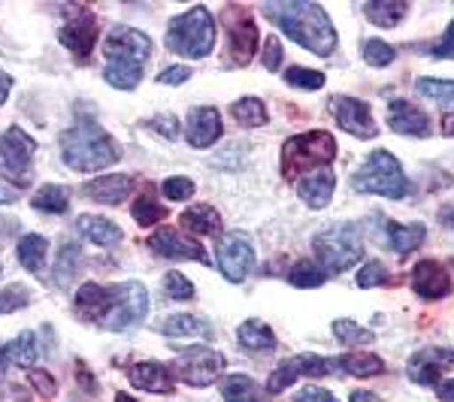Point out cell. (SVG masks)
<instances>
[{"label": "cell", "mask_w": 454, "mask_h": 402, "mask_svg": "<svg viewBox=\"0 0 454 402\" xmlns=\"http://www.w3.org/2000/svg\"><path fill=\"white\" fill-rule=\"evenodd\" d=\"M261 12L279 31H285V36H291V40L315 55L327 58L336 49V31L321 4H312V0H276V4H263Z\"/></svg>", "instance_id": "1"}, {"label": "cell", "mask_w": 454, "mask_h": 402, "mask_svg": "<svg viewBox=\"0 0 454 402\" xmlns=\"http://www.w3.org/2000/svg\"><path fill=\"white\" fill-rule=\"evenodd\" d=\"M61 158L70 170L94 173L113 166L121 158V149L98 121L82 119L61 134Z\"/></svg>", "instance_id": "2"}, {"label": "cell", "mask_w": 454, "mask_h": 402, "mask_svg": "<svg viewBox=\"0 0 454 402\" xmlns=\"http://www.w3.org/2000/svg\"><path fill=\"white\" fill-rule=\"evenodd\" d=\"M351 188L357 194H379V197H391V200H403L409 194V179L403 173L400 160L391 151L376 149L361 164V170L351 175Z\"/></svg>", "instance_id": "3"}, {"label": "cell", "mask_w": 454, "mask_h": 402, "mask_svg": "<svg viewBox=\"0 0 454 402\" xmlns=\"http://www.w3.org/2000/svg\"><path fill=\"white\" fill-rule=\"evenodd\" d=\"M336 158V140L327 130L297 134L282 145V173L285 179H297L300 173H318Z\"/></svg>", "instance_id": "4"}, {"label": "cell", "mask_w": 454, "mask_h": 402, "mask_svg": "<svg viewBox=\"0 0 454 402\" xmlns=\"http://www.w3.org/2000/svg\"><path fill=\"white\" fill-rule=\"evenodd\" d=\"M167 46L176 55L185 58H207L215 49V19L207 6H194L185 16L170 21Z\"/></svg>", "instance_id": "5"}, {"label": "cell", "mask_w": 454, "mask_h": 402, "mask_svg": "<svg viewBox=\"0 0 454 402\" xmlns=\"http://www.w3.org/2000/svg\"><path fill=\"white\" fill-rule=\"evenodd\" d=\"M315 258L325 267V273H346L364 258V236L355 221H342L321 230L315 236Z\"/></svg>", "instance_id": "6"}, {"label": "cell", "mask_w": 454, "mask_h": 402, "mask_svg": "<svg viewBox=\"0 0 454 402\" xmlns=\"http://www.w3.org/2000/svg\"><path fill=\"white\" fill-rule=\"evenodd\" d=\"M36 155V143L19 124L0 134V175L12 182V188H27L34 182L31 164Z\"/></svg>", "instance_id": "7"}, {"label": "cell", "mask_w": 454, "mask_h": 402, "mask_svg": "<svg viewBox=\"0 0 454 402\" xmlns=\"http://www.w3.org/2000/svg\"><path fill=\"white\" fill-rule=\"evenodd\" d=\"M115 303L109 318L104 321L106 330H130V327L143 324L145 312H149V290L140 282H121L113 288Z\"/></svg>", "instance_id": "8"}, {"label": "cell", "mask_w": 454, "mask_h": 402, "mask_svg": "<svg viewBox=\"0 0 454 402\" xmlns=\"http://www.w3.org/2000/svg\"><path fill=\"white\" fill-rule=\"evenodd\" d=\"M224 372V357L207 345L188 348L173 360V375H179L192 387H209Z\"/></svg>", "instance_id": "9"}, {"label": "cell", "mask_w": 454, "mask_h": 402, "mask_svg": "<svg viewBox=\"0 0 454 402\" xmlns=\"http://www.w3.org/2000/svg\"><path fill=\"white\" fill-rule=\"evenodd\" d=\"M104 55L106 64H124V67H143L152 55V40L134 27L115 25L109 31L106 43H104Z\"/></svg>", "instance_id": "10"}, {"label": "cell", "mask_w": 454, "mask_h": 402, "mask_svg": "<svg viewBox=\"0 0 454 402\" xmlns=\"http://www.w3.org/2000/svg\"><path fill=\"white\" fill-rule=\"evenodd\" d=\"M218 269L227 282L239 284L248 279V273L254 269V248L243 233H231L218 243Z\"/></svg>", "instance_id": "11"}, {"label": "cell", "mask_w": 454, "mask_h": 402, "mask_svg": "<svg viewBox=\"0 0 454 402\" xmlns=\"http://www.w3.org/2000/svg\"><path fill=\"white\" fill-rule=\"evenodd\" d=\"M331 112H333L336 124H340L346 134L357 136V140H372V136L379 134L376 121H372L370 106L364 104V100H355V97H346V94H340V97L331 100Z\"/></svg>", "instance_id": "12"}, {"label": "cell", "mask_w": 454, "mask_h": 402, "mask_svg": "<svg viewBox=\"0 0 454 402\" xmlns=\"http://www.w3.org/2000/svg\"><path fill=\"white\" fill-rule=\"evenodd\" d=\"M149 248L155 254H160V258H170V260H200V263H209V254L203 251L200 243L182 236V233L173 230V228H160V230L152 233Z\"/></svg>", "instance_id": "13"}, {"label": "cell", "mask_w": 454, "mask_h": 402, "mask_svg": "<svg viewBox=\"0 0 454 402\" xmlns=\"http://www.w3.org/2000/svg\"><path fill=\"white\" fill-rule=\"evenodd\" d=\"M445 369H454V351L451 348H424L412 354L409 360V378L415 384H439V375Z\"/></svg>", "instance_id": "14"}, {"label": "cell", "mask_w": 454, "mask_h": 402, "mask_svg": "<svg viewBox=\"0 0 454 402\" xmlns=\"http://www.w3.org/2000/svg\"><path fill=\"white\" fill-rule=\"evenodd\" d=\"M58 40L70 49L76 61H88V58H91V49H94V40H98V21H94L91 12L79 10V19L67 21V25L58 31Z\"/></svg>", "instance_id": "15"}, {"label": "cell", "mask_w": 454, "mask_h": 402, "mask_svg": "<svg viewBox=\"0 0 454 402\" xmlns=\"http://www.w3.org/2000/svg\"><path fill=\"white\" fill-rule=\"evenodd\" d=\"M224 134V124H222V115L218 109L212 106H197L188 112V124H185V136L194 149H209L222 140Z\"/></svg>", "instance_id": "16"}, {"label": "cell", "mask_w": 454, "mask_h": 402, "mask_svg": "<svg viewBox=\"0 0 454 402\" xmlns=\"http://www.w3.org/2000/svg\"><path fill=\"white\" fill-rule=\"evenodd\" d=\"M113 303H115L113 288H100V284H94V282H85L82 288L76 290L73 312L82 321H98V324H104L109 318V312H113Z\"/></svg>", "instance_id": "17"}, {"label": "cell", "mask_w": 454, "mask_h": 402, "mask_svg": "<svg viewBox=\"0 0 454 402\" xmlns=\"http://www.w3.org/2000/svg\"><path fill=\"white\" fill-rule=\"evenodd\" d=\"M227 36H231V61L237 67L252 64L254 52H258V25L246 10H239V19L227 25Z\"/></svg>", "instance_id": "18"}, {"label": "cell", "mask_w": 454, "mask_h": 402, "mask_svg": "<svg viewBox=\"0 0 454 402\" xmlns=\"http://www.w3.org/2000/svg\"><path fill=\"white\" fill-rule=\"evenodd\" d=\"M134 188H137L134 175L113 173V175H100V179L88 182L82 191L88 200H98V203H104V206H119V203H124L134 194Z\"/></svg>", "instance_id": "19"}, {"label": "cell", "mask_w": 454, "mask_h": 402, "mask_svg": "<svg viewBox=\"0 0 454 402\" xmlns=\"http://www.w3.org/2000/svg\"><path fill=\"white\" fill-rule=\"evenodd\" d=\"M412 290L424 299H442L451 290V275L436 260H421L412 269Z\"/></svg>", "instance_id": "20"}, {"label": "cell", "mask_w": 454, "mask_h": 402, "mask_svg": "<svg viewBox=\"0 0 454 402\" xmlns=\"http://www.w3.org/2000/svg\"><path fill=\"white\" fill-rule=\"evenodd\" d=\"M387 124L394 134L403 136H430V119L419 106L406 104V100H391L387 106Z\"/></svg>", "instance_id": "21"}, {"label": "cell", "mask_w": 454, "mask_h": 402, "mask_svg": "<svg viewBox=\"0 0 454 402\" xmlns=\"http://www.w3.org/2000/svg\"><path fill=\"white\" fill-rule=\"evenodd\" d=\"M333 188H336V179L331 170H318V173H309L297 182V194L300 200L306 203L309 209H325L327 203L333 200Z\"/></svg>", "instance_id": "22"}, {"label": "cell", "mask_w": 454, "mask_h": 402, "mask_svg": "<svg viewBox=\"0 0 454 402\" xmlns=\"http://www.w3.org/2000/svg\"><path fill=\"white\" fill-rule=\"evenodd\" d=\"M128 378L134 387L149 390V393H170L173 390V369L160 367L155 360H143V363H137V367H130Z\"/></svg>", "instance_id": "23"}, {"label": "cell", "mask_w": 454, "mask_h": 402, "mask_svg": "<svg viewBox=\"0 0 454 402\" xmlns=\"http://www.w3.org/2000/svg\"><path fill=\"white\" fill-rule=\"evenodd\" d=\"M36 354H40V351H36V339L31 330H25L12 342H6V345L0 348V378L6 375L10 367H31V363H36Z\"/></svg>", "instance_id": "24"}, {"label": "cell", "mask_w": 454, "mask_h": 402, "mask_svg": "<svg viewBox=\"0 0 454 402\" xmlns=\"http://www.w3.org/2000/svg\"><path fill=\"white\" fill-rule=\"evenodd\" d=\"M76 230H79V236H82L85 243L100 245V248H109V245H115L121 239V228H119V224H113L104 215H82L76 221Z\"/></svg>", "instance_id": "25"}, {"label": "cell", "mask_w": 454, "mask_h": 402, "mask_svg": "<svg viewBox=\"0 0 454 402\" xmlns=\"http://www.w3.org/2000/svg\"><path fill=\"white\" fill-rule=\"evenodd\" d=\"M46 251H49V239L40 236V233H25L16 245V258L27 273L40 275L43 267H46Z\"/></svg>", "instance_id": "26"}, {"label": "cell", "mask_w": 454, "mask_h": 402, "mask_svg": "<svg viewBox=\"0 0 454 402\" xmlns=\"http://www.w3.org/2000/svg\"><path fill=\"white\" fill-rule=\"evenodd\" d=\"M182 228L200 233V236H222V218H218V212L212 206L200 203V206L182 212Z\"/></svg>", "instance_id": "27"}, {"label": "cell", "mask_w": 454, "mask_h": 402, "mask_svg": "<svg viewBox=\"0 0 454 402\" xmlns=\"http://www.w3.org/2000/svg\"><path fill=\"white\" fill-rule=\"evenodd\" d=\"M237 339H239V345H243L246 351H273L276 348V333L270 330L263 321L258 318H248L239 324V330H237Z\"/></svg>", "instance_id": "28"}, {"label": "cell", "mask_w": 454, "mask_h": 402, "mask_svg": "<svg viewBox=\"0 0 454 402\" xmlns=\"http://www.w3.org/2000/svg\"><path fill=\"white\" fill-rule=\"evenodd\" d=\"M387 228V245L397 254H412L415 248H421L427 228L424 224H385Z\"/></svg>", "instance_id": "29"}, {"label": "cell", "mask_w": 454, "mask_h": 402, "mask_svg": "<svg viewBox=\"0 0 454 402\" xmlns=\"http://www.w3.org/2000/svg\"><path fill=\"white\" fill-rule=\"evenodd\" d=\"M336 363H340V372H346V375H355V378L382 375V369H385L382 357L364 354V351H348V354L336 357Z\"/></svg>", "instance_id": "30"}, {"label": "cell", "mask_w": 454, "mask_h": 402, "mask_svg": "<svg viewBox=\"0 0 454 402\" xmlns=\"http://www.w3.org/2000/svg\"><path fill=\"white\" fill-rule=\"evenodd\" d=\"M364 12H367V19L372 25L379 27H397L403 16L409 12V6L403 4V0H370L367 6H364Z\"/></svg>", "instance_id": "31"}, {"label": "cell", "mask_w": 454, "mask_h": 402, "mask_svg": "<svg viewBox=\"0 0 454 402\" xmlns=\"http://www.w3.org/2000/svg\"><path fill=\"white\" fill-rule=\"evenodd\" d=\"M218 390H222L224 402H263L258 382L248 375H227Z\"/></svg>", "instance_id": "32"}, {"label": "cell", "mask_w": 454, "mask_h": 402, "mask_svg": "<svg viewBox=\"0 0 454 402\" xmlns=\"http://www.w3.org/2000/svg\"><path fill=\"white\" fill-rule=\"evenodd\" d=\"M31 206L36 212H49V215H64L70 209V191L61 185H43L40 191L34 194Z\"/></svg>", "instance_id": "33"}, {"label": "cell", "mask_w": 454, "mask_h": 402, "mask_svg": "<svg viewBox=\"0 0 454 402\" xmlns=\"http://www.w3.org/2000/svg\"><path fill=\"white\" fill-rule=\"evenodd\" d=\"M160 330H164V336H170V339H192V336H209L212 327L194 315H173L170 321H164Z\"/></svg>", "instance_id": "34"}, {"label": "cell", "mask_w": 454, "mask_h": 402, "mask_svg": "<svg viewBox=\"0 0 454 402\" xmlns=\"http://www.w3.org/2000/svg\"><path fill=\"white\" fill-rule=\"evenodd\" d=\"M160 218H167V209L160 206L158 194L152 191V188H145L134 203V221L140 224V228H152V224H158Z\"/></svg>", "instance_id": "35"}, {"label": "cell", "mask_w": 454, "mask_h": 402, "mask_svg": "<svg viewBox=\"0 0 454 402\" xmlns=\"http://www.w3.org/2000/svg\"><path fill=\"white\" fill-rule=\"evenodd\" d=\"M231 115L243 124V128H261V124H267V106H263L258 97H239L237 104L231 106Z\"/></svg>", "instance_id": "36"}, {"label": "cell", "mask_w": 454, "mask_h": 402, "mask_svg": "<svg viewBox=\"0 0 454 402\" xmlns=\"http://www.w3.org/2000/svg\"><path fill=\"white\" fill-rule=\"evenodd\" d=\"M333 336L342 345H370L372 342V330H367V327H361L357 321H348V318L333 321Z\"/></svg>", "instance_id": "37"}, {"label": "cell", "mask_w": 454, "mask_h": 402, "mask_svg": "<svg viewBox=\"0 0 454 402\" xmlns=\"http://www.w3.org/2000/svg\"><path fill=\"white\" fill-rule=\"evenodd\" d=\"M415 91H419L421 97H430L442 106H454V82H449V79H419Z\"/></svg>", "instance_id": "38"}, {"label": "cell", "mask_w": 454, "mask_h": 402, "mask_svg": "<svg viewBox=\"0 0 454 402\" xmlns=\"http://www.w3.org/2000/svg\"><path fill=\"white\" fill-rule=\"evenodd\" d=\"M294 360H297V367H300V375L325 378V375H333V372H340V363H336V357L300 354V357H294Z\"/></svg>", "instance_id": "39"}, {"label": "cell", "mask_w": 454, "mask_h": 402, "mask_svg": "<svg viewBox=\"0 0 454 402\" xmlns=\"http://www.w3.org/2000/svg\"><path fill=\"white\" fill-rule=\"evenodd\" d=\"M104 79L119 91H130V88L140 85L143 79V67H124V64H106Z\"/></svg>", "instance_id": "40"}, {"label": "cell", "mask_w": 454, "mask_h": 402, "mask_svg": "<svg viewBox=\"0 0 454 402\" xmlns=\"http://www.w3.org/2000/svg\"><path fill=\"white\" fill-rule=\"evenodd\" d=\"M76 263H79V245L76 243H67L58 254V263H55V284H67L73 275H76Z\"/></svg>", "instance_id": "41"}, {"label": "cell", "mask_w": 454, "mask_h": 402, "mask_svg": "<svg viewBox=\"0 0 454 402\" xmlns=\"http://www.w3.org/2000/svg\"><path fill=\"white\" fill-rule=\"evenodd\" d=\"M288 279L294 288H318V284L327 282V273L321 267H315V263H297Z\"/></svg>", "instance_id": "42"}, {"label": "cell", "mask_w": 454, "mask_h": 402, "mask_svg": "<svg viewBox=\"0 0 454 402\" xmlns=\"http://www.w3.org/2000/svg\"><path fill=\"white\" fill-rule=\"evenodd\" d=\"M394 58H397V52H394L391 43H385V40H367V43H364V61H367L370 67H387Z\"/></svg>", "instance_id": "43"}, {"label": "cell", "mask_w": 454, "mask_h": 402, "mask_svg": "<svg viewBox=\"0 0 454 402\" xmlns=\"http://www.w3.org/2000/svg\"><path fill=\"white\" fill-rule=\"evenodd\" d=\"M285 79H288V85L306 88V91H318V88H325V73H318V70L288 67V70H285Z\"/></svg>", "instance_id": "44"}, {"label": "cell", "mask_w": 454, "mask_h": 402, "mask_svg": "<svg viewBox=\"0 0 454 402\" xmlns=\"http://www.w3.org/2000/svg\"><path fill=\"white\" fill-rule=\"evenodd\" d=\"M27 303H31V290L25 284H10V288L0 290V315H10V312H16Z\"/></svg>", "instance_id": "45"}, {"label": "cell", "mask_w": 454, "mask_h": 402, "mask_svg": "<svg viewBox=\"0 0 454 402\" xmlns=\"http://www.w3.org/2000/svg\"><path fill=\"white\" fill-rule=\"evenodd\" d=\"M300 378V367H297V360L291 357V360H285L279 369L270 375V382H267V390L270 393H282L285 387H291Z\"/></svg>", "instance_id": "46"}, {"label": "cell", "mask_w": 454, "mask_h": 402, "mask_svg": "<svg viewBox=\"0 0 454 402\" xmlns=\"http://www.w3.org/2000/svg\"><path fill=\"white\" fill-rule=\"evenodd\" d=\"M160 191H164L167 200H188L194 194V182L185 179V175H173L160 185Z\"/></svg>", "instance_id": "47"}, {"label": "cell", "mask_w": 454, "mask_h": 402, "mask_svg": "<svg viewBox=\"0 0 454 402\" xmlns=\"http://www.w3.org/2000/svg\"><path fill=\"white\" fill-rule=\"evenodd\" d=\"M391 275H387V269L382 267L379 260H370L367 267H361V273H357V288H376V284H385Z\"/></svg>", "instance_id": "48"}, {"label": "cell", "mask_w": 454, "mask_h": 402, "mask_svg": "<svg viewBox=\"0 0 454 402\" xmlns=\"http://www.w3.org/2000/svg\"><path fill=\"white\" fill-rule=\"evenodd\" d=\"M164 288H167V294H170L173 299H192L194 297V284L188 282L182 273H167Z\"/></svg>", "instance_id": "49"}, {"label": "cell", "mask_w": 454, "mask_h": 402, "mask_svg": "<svg viewBox=\"0 0 454 402\" xmlns=\"http://www.w3.org/2000/svg\"><path fill=\"white\" fill-rule=\"evenodd\" d=\"M282 43L279 36H267V43H263V67H267L270 73H276L282 67Z\"/></svg>", "instance_id": "50"}, {"label": "cell", "mask_w": 454, "mask_h": 402, "mask_svg": "<svg viewBox=\"0 0 454 402\" xmlns=\"http://www.w3.org/2000/svg\"><path fill=\"white\" fill-rule=\"evenodd\" d=\"M31 384H34V390L40 393L43 399H52L55 393H58V384H55V378L49 375V372H43V369H31Z\"/></svg>", "instance_id": "51"}, {"label": "cell", "mask_w": 454, "mask_h": 402, "mask_svg": "<svg viewBox=\"0 0 454 402\" xmlns=\"http://www.w3.org/2000/svg\"><path fill=\"white\" fill-rule=\"evenodd\" d=\"M434 58H454V21L449 27H445V34L439 36V40L434 43V46L427 49Z\"/></svg>", "instance_id": "52"}, {"label": "cell", "mask_w": 454, "mask_h": 402, "mask_svg": "<svg viewBox=\"0 0 454 402\" xmlns=\"http://www.w3.org/2000/svg\"><path fill=\"white\" fill-rule=\"evenodd\" d=\"M188 79H192V70H188L185 64H173V67L160 70L158 85H182V82H188Z\"/></svg>", "instance_id": "53"}, {"label": "cell", "mask_w": 454, "mask_h": 402, "mask_svg": "<svg viewBox=\"0 0 454 402\" xmlns=\"http://www.w3.org/2000/svg\"><path fill=\"white\" fill-rule=\"evenodd\" d=\"M294 402H336V397L331 390H325V387H306V390H300Z\"/></svg>", "instance_id": "54"}, {"label": "cell", "mask_w": 454, "mask_h": 402, "mask_svg": "<svg viewBox=\"0 0 454 402\" xmlns=\"http://www.w3.org/2000/svg\"><path fill=\"white\" fill-rule=\"evenodd\" d=\"M436 397L439 402H454V378H445V382L436 384Z\"/></svg>", "instance_id": "55"}, {"label": "cell", "mask_w": 454, "mask_h": 402, "mask_svg": "<svg viewBox=\"0 0 454 402\" xmlns=\"http://www.w3.org/2000/svg\"><path fill=\"white\" fill-rule=\"evenodd\" d=\"M10 88H12V76L0 70V106L6 104V97H10Z\"/></svg>", "instance_id": "56"}, {"label": "cell", "mask_w": 454, "mask_h": 402, "mask_svg": "<svg viewBox=\"0 0 454 402\" xmlns=\"http://www.w3.org/2000/svg\"><path fill=\"white\" fill-rule=\"evenodd\" d=\"M439 221H442L445 228H454V203H449V206L439 209Z\"/></svg>", "instance_id": "57"}, {"label": "cell", "mask_w": 454, "mask_h": 402, "mask_svg": "<svg viewBox=\"0 0 454 402\" xmlns=\"http://www.w3.org/2000/svg\"><path fill=\"white\" fill-rule=\"evenodd\" d=\"M16 200H19L16 188H12V185H0V203H16Z\"/></svg>", "instance_id": "58"}, {"label": "cell", "mask_w": 454, "mask_h": 402, "mask_svg": "<svg viewBox=\"0 0 454 402\" xmlns=\"http://www.w3.org/2000/svg\"><path fill=\"white\" fill-rule=\"evenodd\" d=\"M348 402H379V397H376V393H370V390H355Z\"/></svg>", "instance_id": "59"}, {"label": "cell", "mask_w": 454, "mask_h": 402, "mask_svg": "<svg viewBox=\"0 0 454 402\" xmlns=\"http://www.w3.org/2000/svg\"><path fill=\"white\" fill-rule=\"evenodd\" d=\"M442 134L445 136H454V112H445L442 115Z\"/></svg>", "instance_id": "60"}, {"label": "cell", "mask_w": 454, "mask_h": 402, "mask_svg": "<svg viewBox=\"0 0 454 402\" xmlns=\"http://www.w3.org/2000/svg\"><path fill=\"white\" fill-rule=\"evenodd\" d=\"M79 382L85 384V390H94V378H88V372L85 367H79Z\"/></svg>", "instance_id": "61"}, {"label": "cell", "mask_w": 454, "mask_h": 402, "mask_svg": "<svg viewBox=\"0 0 454 402\" xmlns=\"http://www.w3.org/2000/svg\"><path fill=\"white\" fill-rule=\"evenodd\" d=\"M115 402H137V399L128 397V393H119V397H115Z\"/></svg>", "instance_id": "62"}]
</instances>
